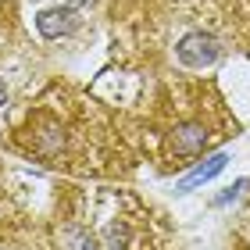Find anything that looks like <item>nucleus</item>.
I'll return each instance as SVG.
<instances>
[{
    "label": "nucleus",
    "instance_id": "f257e3e1",
    "mask_svg": "<svg viewBox=\"0 0 250 250\" xmlns=\"http://www.w3.org/2000/svg\"><path fill=\"white\" fill-rule=\"evenodd\" d=\"M179 61L189 64V68H204L218 58V40L211 36V32H189V36L175 47Z\"/></svg>",
    "mask_w": 250,
    "mask_h": 250
},
{
    "label": "nucleus",
    "instance_id": "423d86ee",
    "mask_svg": "<svg viewBox=\"0 0 250 250\" xmlns=\"http://www.w3.org/2000/svg\"><path fill=\"white\" fill-rule=\"evenodd\" d=\"M4 100H7V86L0 83V104H4Z\"/></svg>",
    "mask_w": 250,
    "mask_h": 250
},
{
    "label": "nucleus",
    "instance_id": "7ed1b4c3",
    "mask_svg": "<svg viewBox=\"0 0 250 250\" xmlns=\"http://www.w3.org/2000/svg\"><path fill=\"white\" fill-rule=\"evenodd\" d=\"M172 146H175V154H200L204 146H208V129L197 122H189V125H179L175 136H172Z\"/></svg>",
    "mask_w": 250,
    "mask_h": 250
},
{
    "label": "nucleus",
    "instance_id": "20e7f679",
    "mask_svg": "<svg viewBox=\"0 0 250 250\" xmlns=\"http://www.w3.org/2000/svg\"><path fill=\"white\" fill-rule=\"evenodd\" d=\"M225 161H229V157H225V154H214V157H211L208 165H200V168H197V172H193L189 179H183V183H179V189H183V193L197 189L200 183H208V179H214V175H218L222 168H225Z\"/></svg>",
    "mask_w": 250,
    "mask_h": 250
},
{
    "label": "nucleus",
    "instance_id": "f03ea898",
    "mask_svg": "<svg viewBox=\"0 0 250 250\" xmlns=\"http://www.w3.org/2000/svg\"><path fill=\"white\" fill-rule=\"evenodd\" d=\"M75 7H58V11H43V15L36 18V29H40V36H47V40H58V36H64L68 29L75 25V15H72Z\"/></svg>",
    "mask_w": 250,
    "mask_h": 250
},
{
    "label": "nucleus",
    "instance_id": "39448f33",
    "mask_svg": "<svg viewBox=\"0 0 250 250\" xmlns=\"http://www.w3.org/2000/svg\"><path fill=\"white\" fill-rule=\"evenodd\" d=\"M64 4H68V7H89L93 0H64Z\"/></svg>",
    "mask_w": 250,
    "mask_h": 250
}]
</instances>
